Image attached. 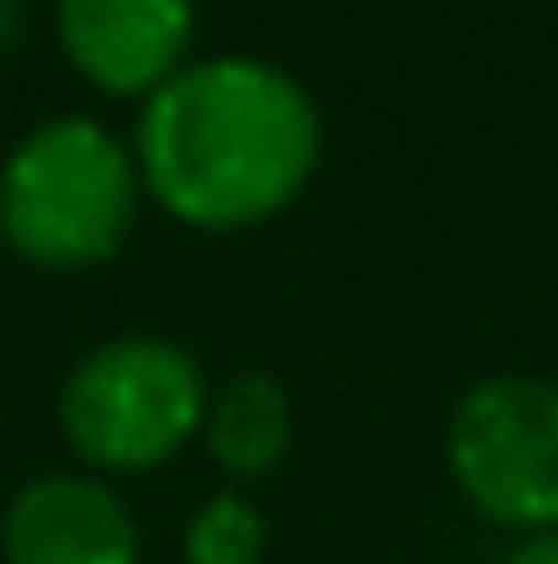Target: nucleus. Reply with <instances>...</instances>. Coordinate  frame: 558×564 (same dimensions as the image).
<instances>
[{"mask_svg":"<svg viewBox=\"0 0 558 564\" xmlns=\"http://www.w3.org/2000/svg\"><path fill=\"white\" fill-rule=\"evenodd\" d=\"M191 0H60L53 26L73 59L99 93L112 99H151L171 73H184L191 46Z\"/></svg>","mask_w":558,"mask_h":564,"instance_id":"obj_5","label":"nucleus"},{"mask_svg":"<svg viewBox=\"0 0 558 564\" xmlns=\"http://www.w3.org/2000/svg\"><path fill=\"white\" fill-rule=\"evenodd\" d=\"M139 210V158L99 119H46L0 158V237L33 270L106 263Z\"/></svg>","mask_w":558,"mask_h":564,"instance_id":"obj_2","label":"nucleus"},{"mask_svg":"<svg viewBox=\"0 0 558 564\" xmlns=\"http://www.w3.org/2000/svg\"><path fill=\"white\" fill-rule=\"evenodd\" d=\"M506 564H558V532H533L526 545H513Z\"/></svg>","mask_w":558,"mask_h":564,"instance_id":"obj_10","label":"nucleus"},{"mask_svg":"<svg viewBox=\"0 0 558 564\" xmlns=\"http://www.w3.org/2000/svg\"><path fill=\"white\" fill-rule=\"evenodd\" d=\"M447 466L466 506L506 532H558V381L493 375L447 426Z\"/></svg>","mask_w":558,"mask_h":564,"instance_id":"obj_4","label":"nucleus"},{"mask_svg":"<svg viewBox=\"0 0 558 564\" xmlns=\"http://www.w3.org/2000/svg\"><path fill=\"white\" fill-rule=\"evenodd\" d=\"M26 20H33V0H0V59L26 40Z\"/></svg>","mask_w":558,"mask_h":564,"instance_id":"obj_9","label":"nucleus"},{"mask_svg":"<svg viewBox=\"0 0 558 564\" xmlns=\"http://www.w3.org/2000/svg\"><path fill=\"white\" fill-rule=\"evenodd\" d=\"M322 164V112L270 59H197L139 112V184L191 230H250Z\"/></svg>","mask_w":558,"mask_h":564,"instance_id":"obj_1","label":"nucleus"},{"mask_svg":"<svg viewBox=\"0 0 558 564\" xmlns=\"http://www.w3.org/2000/svg\"><path fill=\"white\" fill-rule=\"evenodd\" d=\"M204 375L158 335L93 348L60 388V433L99 473H151L204 433Z\"/></svg>","mask_w":558,"mask_h":564,"instance_id":"obj_3","label":"nucleus"},{"mask_svg":"<svg viewBox=\"0 0 558 564\" xmlns=\"http://www.w3.org/2000/svg\"><path fill=\"white\" fill-rule=\"evenodd\" d=\"M296 440V408L270 375H237L217 388V401L204 408V446L230 479H257L270 473Z\"/></svg>","mask_w":558,"mask_h":564,"instance_id":"obj_7","label":"nucleus"},{"mask_svg":"<svg viewBox=\"0 0 558 564\" xmlns=\"http://www.w3.org/2000/svg\"><path fill=\"white\" fill-rule=\"evenodd\" d=\"M270 545V525L250 499L224 492V499H204L191 532H184V558L191 564H257Z\"/></svg>","mask_w":558,"mask_h":564,"instance_id":"obj_8","label":"nucleus"},{"mask_svg":"<svg viewBox=\"0 0 558 564\" xmlns=\"http://www.w3.org/2000/svg\"><path fill=\"white\" fill-rule=\"evenodd\" d=\"M7 564H139V525L86 473L26 479L0 519Z\"/></svg>","mask_w":558,"mask_h":564,"instance_id":"obj_6","label":"nucleus"}]
</instances>
